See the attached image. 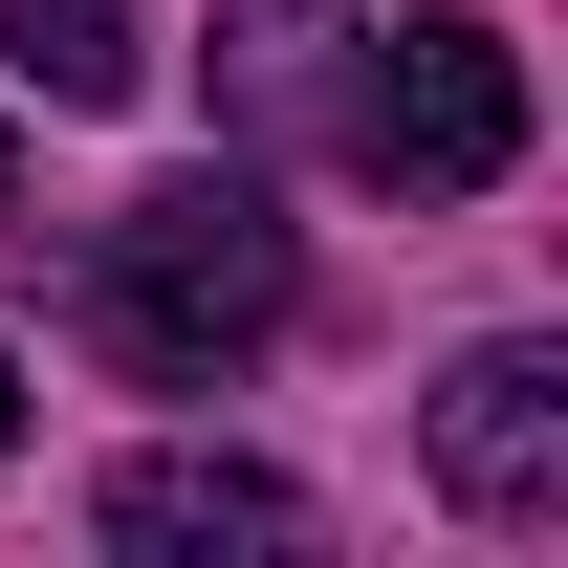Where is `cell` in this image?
Listing matches in <instances>:
<instances>
[{"label": "cell", "instance_id": "6da1fadb", "mask_svg": "<svg viewBox=\"0 0 568 568\" xmlns=\"http://www.w3.org/2000/svg\"><path fill=\"white\" fill-rule=\"evenodd\" d=\"M284 306H306V241H284L263 175H153V197L88 241V351L153 372V394L263 372V351H284Z\"/></svg>", "mask_w": 568, "mask_h": 568}, {"label": "cell", "instance_id": "7a4b0ae2", "mask_svg": "<svg viewBox=\"0 0 568 568\" xmlns=\"http://www.w3.org/2000/svg\"><path fill=\"white\" fill-rule=\"evenodd\" d=\"M351 153L394 175V197H503V175H525V44H503V22H459V0H437V22H394V44H372V88H351Z\"/></svg>", "mask_w": 568, "mask_h": 568}, {"label": "cell", "instance_id": "3957f363", "mask_svg": "<svg viewBox=\"0 0 568 568\" xmlns=\"http://www.w3.org/2000/svg\"><path fill=\"white\" fill-rule=\"evenodd\" d=\"M416 437H437V503H481V525H547V503H568V351H459Z\"/></svg>", "mask_w": 568, "mask_h": 568}, {"label": "cell", "instance_id": "277c9868", "mask_svg": "<svg viewBox=\"0 0 568 568\" xmlns=\"http://www.w3.org/2000/svg\"><path fill=\"white\" fill-rule=\"evenodd\" d=\"M110 547H306V481H263V459H132L110 481Z\"/></svg>", "mask_w": 568, "mask_h": 568}, {"label": "cell", "instance_id": "5b68a950", "mask_svg": "<svg viewBox=\"0 0 568 568\" xmlns=\"http://www.w3.org/2000/svg\"><path fill=\"white\" fill-rule=\"evenodd\" d=\"M0 44H22L44 110H132L153 88V0H0Z\"/></svg>", "mask_w": 568, "mask_h": 568}, {"label": "cell", "instance_id": "8992f818", "mask_svg": "<svg viewBox=\"0 0 568 568\" xmlns=\"http://www.w3.org/2000/svg\"><path fill=\"white\" fill-rule=\"evenodd\" d=\"M328 44H351V0H219V88H241V110H306Z\"/></svg>", "mask_w": 568, "mask_h": 568}, {"label": "cell", "instance_id": "52a82bcc", "mask_svg": "<svg viewBox=\"0 0 568 568\" xmlns=\"http://www.w3.org/2000/svg\"><path fill=\"white\" fill-rule=\"evenodd\" d=\"M0 459H22V372H0Z\"/></svg>", "mask_w": 568, "mask_h": 568}, {"label": "cell", "instance_id": "ba28073f", "mask_svg": "<svg viewBox=\"0 0 568 568\" xmlns=\"http://www.w3.org/2000/svg\"><path fill=\"white\" fill-rule=\"evenodd\" d=\"M0 219H22V132H0Z\"/></svg>", "mask_w": 568, "mask_h": 568}]
</instances>
